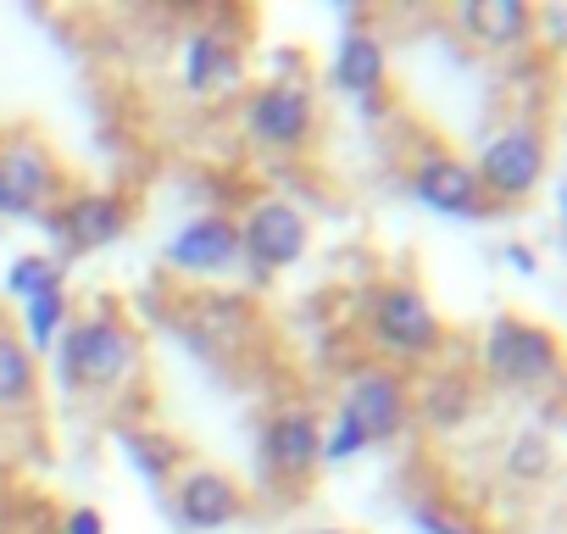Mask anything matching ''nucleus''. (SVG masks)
<instances>
[{"instance_id": "nucleus-2", "label": "nucleus", "mask_w": 567, "mask_h": 534, "mask_svg": "<svg viewBox=\"0 0 567 534\" xmlns=\"http://www.w3.org/2000/svg\"><path fill=\"white\" fill-rule=\"evenodd\" d=\"M245 140L261 151H307L318 134V95L307 79H272L245 95Z\"/></svg>"}, {"instance_id": "nucleus-1", "label": "nucleus", "mask_w": 567, "mask_h": 534, "mask_svg": "<svg viewBox=\"0 0 567 534\" xmlns=\"http://www.w3.org/2000/svg\"><path fill=\"white\" fill-rule=\"evenodd\" d=\"M140 335L117 318H79L73 329H62L56 346V373L68 390H117L123 379L140 373Z\"/></svg>"}, {"instance_id": "nucleus-22", "label": "nucleus", "mask_w": 567, "mask_h": 534, "mask_svg": "<svg viewBox=\"0 0 567 534\" xmlns=\"http://www.w3.org/2000/svg\"><path fill=\"white\" fill-rule=\"evenodd\" d=\"M368 451V440H362V429L357 423H346V418H334V429L323 434V445H318V462H351V456H362Z\"/></svg>"}, {"instance_id": "nucleus-24", "label": "nucleus", "mask_w": 567, "mask_h": 534, "mask_svg": "<svg viewBox=\"0 0 567 534\" xmlns=\"http://www.w3.org/2000/svg\"><path fill=\"white\" fill-rule=\"evenodd\" d=\"M62 534H106V517H101L95 506H79V512H68Z\"/></svg>"}, {"instance_id": "nucleus-7", "label": "nucleus", "mask_w": 567, "mask_h": 534, "mask_svg": "<svg viewBox=\"0 0 567 534\" xmlns=\"http://www.w3.org/2000/svg\"><path fill=\"white\" fill-rule=\"evenodd\" d=\"M340 418L357 423L368 445L395 440V434L406 429V418H412V390H406V379L390 373V368H362V373L346 384V396H340Z\"/></svg>"}, {"instance_id": "nucleus-15", "label": "nucleus", "mask_w": 567, "mask_h": 534, "mask_svg": "<svg viewBox=\"0 0 567 534\" xmlns=\"http://www.w3.org/2000/svg\"><path fill=\"white\" fill-rule=\"evenodd\" d=\"M456 23L478 45H517L534 29V12L523 0H456Z\"/></svg>"}, {"instance_id": "nucleus-25", "label": "nucleus", "mask_w": 567, "mask_h": 534, "mask_svg": "<svg viewBox=\"0 0 567 534\" xmlns=\"http://www.w3.org/2000/svg\"><path fill=\"white\" fill-rule=\"evenodd\" d=\"M506 261H512V267H523V274H534V267H539V261H534V250H523V245H506Z\"/></svg>"}, {"instance_id": "nucleus-14", "label": "nucleus", "mask_w": 567, "mask_h": 534, "mask_svg": "<svg viewBox=\"0 0 567 534\" xmlns=\"http://www.w3.org/2000/svg\"><path fill=\"white\" fill-rule=\"evenodd\" d=\"M239 84V51H228V40L217 29H195L184 40V90L189 95H212Z\"/></svg>"}, {"instance_id": "nucleus-9", "label": "nucleus", "mask_w": 567, "mask_h": 534, "mask_svg": "<svg viewBox=\"0 0 567 534\" xmlns=\"http://www.w3.org/2000/svg\"><path fill=\"white\" fill-rule=\"evenodd\" d=\"M162 261L173 267V274L212 279V274H223V267L239 261V228L228 217H195L162 245Z\"/></svg>"}, {"instance_id": "nucleus-23", "label": "nucleus", "mask_w": 567, "mask_h": 534, "mask_svg": "<svg viewBox=\"0 0 567 534\" xmlns=\"http://www.w3.org/2000/svg\"><path fill=\"white\" fill-rule=\"evenodd\" d=\"M412 523L423 528V534H473L462 517H451L445 506H434V501H423V506H412Z\"/></svg>"}, {"instance_id": "nucleus-18", "label": "nucleus", "mask_w": 567, "mask_h": 534, "mask_svg": "<svg viewBox=\"0 0 567 534\" xmlns=\"http://www.w3.org/2000/svg\"><path fill=\"white\" fill-rule=\"evenodd\" d=\"M62 324H68V296H62V290H45V296L23 301V335H18V340H23L34 357H45V351L56 346Z\"/></svg>"}, {"instance_id": "nucleus-8", "label": "nucleus", "mask_w": 567, "mask_h": 534, "mask_svg": "<svg viewBox=\"0 0 567 534\" xmlns=\"http://www.w3.org/2000/svg\"><path fill=\"white\" fill-rule=\"evenodd\" d=\"M45 195H56L51 151L29 134L0 140V217H29V212H40Z\"/></svg>"}, {"instance_id": "nucleus-13", "label": "nucleus", "mask_w": 567, "mask_h": 534, "mask_svg": "<svg viewBox=\"0 0 567 534\" xmlns=\"http://www.w3.org/2000/svg\"><path fill=\"white\" fill-rule=\"evenodd\" d=\"M318 445H323V423L312 412H278L261 434V456L278 479H307L318 468Z\"/></svg>"}, {"instance_id": "nucleus-11", "label": "nucleus", "mask_w": 567, "mask_h": 534, "mask_svg": "<svg viewBox=\"0 0 567 534\" xmlns=\"http://www.w3.org/2000/svg\"><path fill=\"white\" fill-rule=\"evenodd\" d=\"M128 201L123 195H112V189H84V195H73L68 206H62V217H56V234L73 245V250H95V245H112L123 228H128Z\"/></svg>"}, {"instance_id": "nucleus-5", "label": "nucleus", "mask_w": 567, "mask_h": 534, "mask_svg": "<svg viewBox=\"0 0 567 534\" xmlns=\"http://www.w3.org/2000/svg\"><path fill=\"white\" fill-rule=\"evenodd\" d=\"M545 162H550L545 134L528 129V123H512V129H501L484 145V156L473 162V178H478L489 206L495 201H528L539 189V178H545Z\"/></svg>"}, {"instance_id": "nucleus-16", "label": "nucleus", "mask_w": 567, "mask_h": 534, "mask_svg": "<svg viewBox=\"0 0 567 534\" xmlns=\"http://www.w3.org/2000/svg\"><path fill=\"white\" fill-rule=\"evenodd\" d=\"M384 45L368 34V29H351L340 40V57H334V84L346 95H379L384 90Z\"/></svg>"}, {"instance_id": "nucleus-17", "label": "nucleus", "mask_w": 567, "mask_h": 534, "mask_svg": "<svg viewBox=\"0 0 567 534\" xmlns=\"http://www.w3.org/2000/svg\"><path fill=\"white\" fill-rule=\"evenodd\" d=\"M34 390H40L34 351L12 329H0V412H29L34 407Z\"/></svg>"}, {"instance_id": "nucleus-26", "label": "nucleus", "mask_w": 567, "mask_h": 534, "mask_svg": "<svg viewBox=\"0 0 567 534\" xmlns=\"http://www.w3.org/2000/svg\"><path fill=\"white\" fill-rule=\"evenodd\" d=\"M318 534H346V528H318Z\"/></svg>"}, {"instance_id": "nucleus-6", "label": "nucleus", "mask_w": 567, "mask_h": 534, "mask_svg": "<svg viewBox=\"0 0 567 534\" xmlns=\"http://www.w3.org/2000/svg\"><path fill=\"white\" fill-rule=\"evenodd\" d=\"M234 228H239V256L256 267V279H272L278 267H296L307 256V245H312L307 212L290 206V201H278V195L256 201L245 212V223H234Z\"/></svg>"}, {"instance_id": "nucleus-10", "label": "nucleus", "mask_w": 567, "mask_h": 534, "mask_svg": "<svg viewBox=\"0 0 567 534\" xmlns=\"http://www.w3.org/2000/svg\"><path fill=\"white\" fill-rule=\"evenodd\" d=\"M412 195H417L429 212H440V217H484V212H489V201H484L473 167H467L462 156H445V151H434V156L417 162Z\"/></svg>"}, {"instance_id": "nucleus-20", "label": "nucleus", "mask_w": 567, "mask_h": 534, "mask_svg": "<svg viewBox=\"0 0 567 534\" xmlns=\"http://www.w3.org/2000/svg\"><path fill=\"white\" fill-rule=\"evenodd\" d=\"M45 290H62V267H56L51 256H18L12 274H7V296L34 301V296H45Z\"/></svg>"}, {"instance_id": "nucleus-4", "label": "nucleus", "mask_w": 567, "mask_h": 534, "mask_svg": "<svg viewBox=\"0 0 567 534\" xmlns=\"http://www.w3.org/2000/svg\"><path fill=\"white\" fill-rule=\"evenodd\" d=\"M368 335L384 357H434L445 346V318L429 307V296L417 285H384L368 307Z\"/></svg>"}, {"instance_id": "nucleus-21", "label": "nucleus", "mask_w": 567, "mask_h": 534, "mask_svg": "<svg viewBox=\"0 0 567 534\" xmlns=\"http://www.w3.org/2000/svg\"><path fill=\"white\" fill-rule=\"evenodd\" d=\"M545 468H550L545 434H517V445H512V456H506V473H512V479H539Z\"/></svg>"}, {"instance_id": "nucleus-12", "label": "nucleus", "mask_w": 567, "mask_h": 534, "mask_svg": "<svg viewBox=\"0 0 567 534\" xmlns=\"http://www.w3.org/2000/svg\"><path fill=\"white\" fill-rule=\"evenodd\" d=\"M239 506H245L239 484H234L228 473H217V468H195V473H184L178 490H173V512H178L189 528H223V523L239 517Z\"/></svg>"}, {"instance_id": "nucleus-3", "label": "nucleus", "mask_w": 567, "mask_h": 534, "mask_svg": "<svg viewBox=\"0 0 567 534\" xmlns=\"http://www.w3.org/2000/svg\"><path fill=\"white\" fill-rule=\"evenodd\" d=\"M556 368H561V346H556L550 329L523 324L512 312L484 329V373L495 384H506V390H539V384L556 379Z\"/></svg>"}, {"instance_id": "nucleus-19", "label": "nucleus", "mask_w": 567, "mask_h": 534, "mask_svg": "<svg viewBox=\"0 0 567 534\" xmlns=\"http://www.w3.org/2000/svg\"><path fill=\"white\" fill-rule=\"evenodd\" d=\"M412 407L423 412L429 429H456V423L473 412V390H467L456 373H445V379H434V384L423 390V401H412Z\"/></svg>"}]
</instances>
